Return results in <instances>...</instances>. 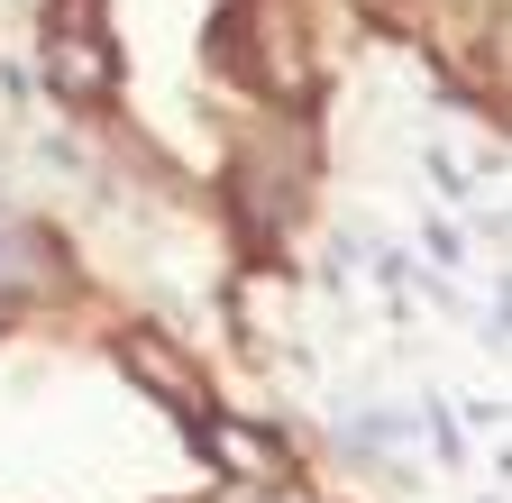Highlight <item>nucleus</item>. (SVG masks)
<instances>
[{"label":"nucleus","instance_id":"nucleus-2","mask_svg":"<svg viewBox=\"0 0 512 503\" xmlns=\"http://www.w3.org/2000/svg\"><path fill=\"white\" fill-rule=\"evenodd\" d=\"M211 449H220L247 485H266V476L284 467V449H275V439H247V430H229V421H211Z\"/></svg>","mask_w":512,"mask_h":503},{"label":"nucleus","instance_id":"nucleus-3","mask_svg":"<svg viewBox=\"0 0 512 503\" xmlns=\"http://www.w3.org/2000/svg\"><path fill=\"white\" fill-rule=\"evenodd\" d=\"M55 65H64V83H74V92H101V46H92V28H74V37H55Z\"/></svg>","mask_w":512,"mask_h":503},{"label":"nucleus","instance_id":"nucleus-1","mask_svg":"<svg viewBox=\"0 0 512 503\" xmlns=\"http://www.w3.org/2000/svg\"><path fill=\"white\" fill-rule=\"evenodd\" d=\"M46 284V257H37V238L10 220V211H0V302H10V293H37Z\"/></svg>","mask_w":512,"mask_h":503}]
</instances>
